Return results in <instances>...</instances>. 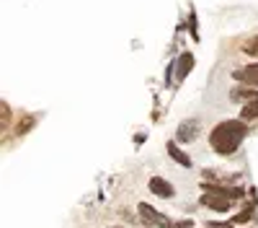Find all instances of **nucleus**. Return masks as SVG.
<instances>
[{
    "mask_svg": "<svg viewBox=\"0 0 258 228\" xmlns=\"http://www.w3.org/2000/svg\"><path fill=\"white\" fill-rule=\"evenodd\" d=\"M245 135H248L245 119H225V122H220L217 127L209 132V145H212L214 153L232 156L243 145Z\"/></svg>",
    "mask_w": 258,
    "mask_h": 228,
    "instance_id": "f257e3e1",
    "label": "nucleus"
},
{
    "mask_svg": "<svg viewBox=\"0 0 258 228\" xmlns=\"http://www.w3.org/2000/svg\"><path fill=\"white\" fill-rule=\"evenodd\" d=\"M232 78L238 80L240 86L258 88V62H250V65H243L238 70H232Z\"/></svg>",
    "mask_w": 258,
    "mask_h": 228,
    "instance_id": "f03ea898",
    "label": "nucleus"
},
{
    "mask_svg": "<svg viewBox=\"0 0 258 228\" xmlns=\"http://www.w3.org/2000/svg\"><path fill=\"white\" fill-rule=\"evenodd\" d=\"M140 215L147 225H158V228H170V218H165L163 213H158L155 207H150L147 202H140Z\"/></svg>",
    "mask_w": 258,
    "mask_h": 228,
    "instance_id": "7ed1b4c3",
    "label": "nucleus"
},
{
    "mask_svg": "<svg viewBox=\"0 0 258 228\" xmlns=\"http://www.w3.org/2000/svg\"><path fill=\"white\" fill-rule=\"evenodd\" d=\"M199 132H202L199 119H183V122L178 124L176 140H178V143H191V140H197V138H199Z\"/></svg>",
    "mask_w": 258,
    "mask_h": 228,
    "instance_id": "20e7f679",
    "label": "nucleus"
},
{
    "mask_svg": "<svg viewBox=\"0 0 258 228\" xmlns=\"http://www.w3.org/2000/svg\"><path fill=\"white\" fill-rule=\"evenodd\" d=\"M147 187H150V192L158 195V197H163V200H170V197L176 195V187L170 184L168 179H163V176H153Z\"/></svg>",
    "mask_w": 258,
    "mask_h": 228,
    "instance_id": "39448f33",
    "label": "nucleus"
},
{
    "mask_svg": "<svg viewBox=\"0 0 258 228\" xmlns=\"http://www.w3.org/2000/svg\"><path fill=\"white\" fill-rule=\"evenodd\" d=\"M199 202L204 207H209V210H217V213H227L230 210V200L222 197V195H214V192H204Z\"/></svg>",
    "mask_w": 258,
    "mask_h": 228,
    "instance_id": "423d86ee",
    "label": "nucleus"
},
{
    "mask_svg": "<svg viewBox=\"0 0 258 228\" xmlns=\"http://www.w3.org/2000/svg\"><path fill=\"white\" fill-rule=\"evenodd\" d=\"M194 70V55L191 52H181L176 60V80H186V75Z\"/></svg>",
    "mask_w": 258,
    "mask_h": 228,
    "instance_id": "0eeeda50",
    "label": "nucleus"
},
{
    "mask_svg": "<svg viewBox=\"0 0 258 228\" xmlns=\"http://www.w3.org/2000/svg\"><path fill=\"white\" fill-rule=\"evenodd\" d=\"M202 190L204 192H214V195H222V197H227V200H235V197H243V190L240 187H232V190H227V187H222V184H202Z\"/></svg>",
    "mask_w": 258,
    "mask_h": 228,
    "instance_id": "6e6552de",
    "label": "nucleus"
},
{
    "mask_svg": "<svg viewBox=\"0 0 258 228\" xmlns=\"http://www.w3.org/2000/svg\"><path fill=\"white\" fill-rule=\"evenodd\" d=\"M230 99H232V101H245V104H250V101H258V88H250V86H243V88H232V91H230Z\"/></svg>",
    "mask_w": 258,
    "mask_h": 228,
    "instance_id": "1a4fd4ad",
    "label": "nucleus"
},
{
    "mask_svg": "<svg viewBox=\"0 0 258 228\" xmlns=\"http://www.w3.org/2000/svg\"><path fill=\"white\" fill-rule=\"evenodd\" d=\"M168 156L173 158L176 163H181L183 169H191V156H186V153L178 148V145H176V140H170V143H168Z\"/></svg>",
    "mask_w": 258,
    "mask_h": 228,
    "instance_id": "9d476101",
    "label": "nucleus"
},
{
    "mask_svg": "<svg viewBox=\"0 0 258 228\" xmlns=\"http://www.w3.org/2000/svg\"><path fill=\"white\" fill-rule=\"evenodd\" d=\"M240 119H258V101L245 104L243 112H240Z\"/></svg>",
    "mask_w": 258,
    "mask_h": 228,
    "instance_id": "9b49d317",
    "label": "nucleus"
},
{
    "mask_svg": "<svg viewBox=\"0 0 258 228\" xmlns=\"http://www.w3.org/2000/svg\"><path fill=\"white\" fill-rule=\"evenodd\" d=\"M188 31H191V39L194 41H199V26H197V11L191 8V13H188Z\"/></svg>",
    "mask_w": 258,
    "mask_h": 228,
    "instance_id": "f8f14e48",
    "label": "nucleus"
},
{
    "mask_svg": "<svg viewBox=\"0 0 258 228\" xmlns=\"http://www.w3.org/2000/svg\"><path fill=\"white\" fill-rule=\"evenodd\" d=\"M243 52L245 55H250V57H258V34L255 36H250L245 44H243Z\"/></svg>",
    "mask_w": 258,
    "mask_h": 228,
    "instance_id": "ddd939ff",
    "label": "nucleus"
},
{
    "mask_svg": "<svg viewBox=\"0 0 258 228\" xmlns=\"http://www.w3.org/2000/svg\"><path fill=\"white\" fill-rule=\"evenodd\" d=\"M250 215H253V205H248V207H245V210H243V213H240L238 218H235V223H245V220H248Z\"/></svg>",
    "mask_w": 258,
    "mask_h": 228,
    "instance_id": "4468645a",
    "label": "nucleus"
},
{
    "mask_svg": "<svg viewBox=\"0 0 258 228\" xmlns=\"http://www.w3.org/2000/svg\"><path fill=\"white\" fill-rule=\"evenodd\" d=\"M0 109H3V127H8V104H3Z\"/></svg>",
    "mask_w": 258,
    "mask_h": 228,
    "instance_id": "2eb2a0df",
    "label": "nucleus"
},
{
    "mask_svg": "<svg viewBox=\"0 0 258 228\" xmlns=\"http://www.w3.org/2000/svg\"><path fill=\"white\" fill-rule=\"evenodd\" d=\"M207 228H232L230 223H207Z\"/></svg>",
    "mask_w": 258,
    "mask_h": 228,
    "instance_id": "dca6fc26",
    "label": "nucleus"
}]
</instances>
